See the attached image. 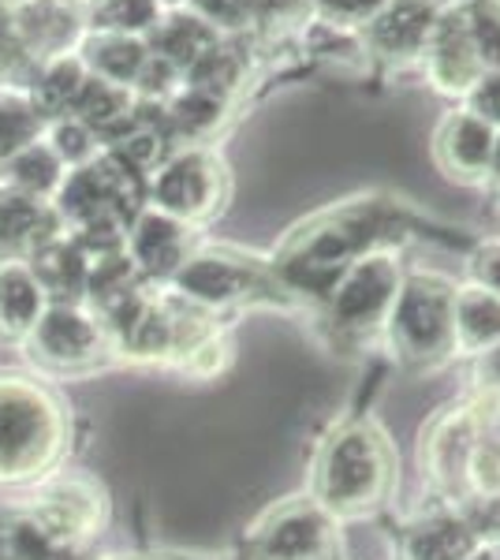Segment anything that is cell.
I'll list each match as a JSON object with an SVG mask.
<instances>
[{"label":"cell","mask_w":500,"mask_h":560,"mask_svg":"<svg viewBox=\"0 0 500 560\" xmlns=\"http://www.w3.org/2000/svg\"><path fill=\"white\" fill-rule=\"evenodd\" d=\"M235 102L221 94H209L202 86L179 83L172 94L161 102L165 113V131L172 139V147H213V139L224 131V124L232 120Z\"/></svg>","instance_id":"17"},{"label":"cell","mask_w":500,"mask_h":560,"mask_svg":"<svg viewBox=\"0 0 500 560\" xmlns=\"http://www.w3.org/2000/svg\"><path fill=\"white\" fill-rule=\"evenodd\" d=\"M399 280H404V266H399V250L393 243L351 261L344 277L336 280L329 300L322 303L329 311L333 329L340 337H374V332H381L396 303Z\"/></svg>","instance_id":"7"},{"label":"cell","mask_w":500,"mask_h":560,"mask_svg":"<svg viewBox=\"0 0 500 560\" xmlns=\"http://www.w3.org/2000/svg\"><path fill=\"white\" fill-rule=\"evenodd\" d=\"M232 176L213 147L172 150L147 184V206L176 217L187 229H202L229 206Z\"/></svg>","instance_id":"6"},{"label":"cell","mask_w":500,"mask_h":560,"mask_svg":"<svg viewBox=\"0 0 500 560\" xmlns=\"http://www.w3.org/2000/svg\"><path fill=\"white\" fill-rule=\"evenodd\" d=\"M161 4H165V8H184L187 0H161Z\"/></svg>","instance_id":"40"},{"label":"cell","mask_w":500,"mask_h":560,"mask_svg":"<svg viewBox=\"0 0 500 560\" xmlns=\"http://www.w3.org/2000/svg\"><path fill=\"white\" fill-rule=\"evenodd\" d=\"M165 12L168 8L161 0H86V31L150 38Z\"/></svg>","instance_id":"28"},{"label":"cell","mask_w":500,"mask_h":560,"mask_svg":"<svg viewBox=\"0 0 500 560\" xmlns=\"http://www.w3.org/2000/svg\"><path fill=\"white\" fill-rule=\"evenodd\" d=\"M83 83H86L83 60H79V52H68V57L42 60V65L34 68V75L23 94H26V102L38 108L42 120L49 124V120H60V116L71 113V105H75Z\"/></svg>","instance_id":"26"},{"label":"cell","mask_w":500,"mask_h":560,"mask_svg":"<svg viewBox=\"0 0 500 560\" xmlns=\"http://www.w3.org/2000/svg\"><path fill=\"white\" fill-rule=\"evenodd\" d=\"M254 560H333L336 520L317 501H288L254 530Z\"/></svg>","instance_id":"11"},{"label":"cell","mask_w":500,"mask_h":560,"mask_svg":"<svg viewBox=\"0 0 500 560\" xmlns=\"http://www.w3.org/2000/svg\"><path fill=\"white\" fill-rule=\"evenodd\" d=\"M221 38L224 34L217 31V26H209L202 15L190 12L184 4V8H168V12L161 15V23L153 26L147 45H150L153 57H161L165 65H172L179 75H184V71L195 65L206 49H213Z\"/></svg>","instance_id":"23"},{"label":"cell","mask_w":500,"mask_h":560,"mask_svg":"<svg viewBox=\"0 0 500 560\" xmlns=\"http://www.w3.org/2000/svg\"><path fill=\"white\" fill-rule=\"evenodd\" d=\"M45 300L26 261H0V345H26L34 325L42 322Z\"/></svg>","instance_id":"20"},{"label":"cell","mask_w":500,"mask_h":560,"mask_svg":"<svg viewBox=\"0 0 500 560\" xmlns=\"http://www.w3.org/2000/svg\"><path fill=\"white\" fill-rule=\"evenodd\" d=\"M452 300L456 284L433 269H415L399 280L396 303L385 318L388 348L407 363H444L456 355V332H452Z\"/></svg>","instance_id":"5"},{"label":"cell","mask_w":500,"mask_h":560,"mask_svg":"<svg viewBox=\"0 0 500 560\" xmlns=\"http://www.w3.org/2000/svg\"><path fill=\"white\" fill-rule=\"evenodd\" d=\"M388 0H311V15L336 26H351V31H362L374 15L385 8Z\"/></svg>","instance_id":"33"},{"label":"cell","mask_w":500,"mask_h":560,"mask_svg":"<svg viewBox=\"0 0 500 560\" xmlns=\"http://www.w3.org/2000/svg\"><path fill=\"white\" fill-rule=\"evenodd\" d=\"M481 546L467 516H430L407 535L411 560H467Z\"/></svg>","instance_id":"27"},{"label":"cell","mask_w":500,"mask_h":560,"mask_svg":"<svg viewBox=\"0 0 500 560\" xmlns=\"http://www.w3.org/2000/svg\"><path fill=\"white\" fill-rule=\"evenodd\" d=\"M452 332H456V355H489L500 348V295L489 288L467 284L456 288L452 300Z\"/></svg>","instance_id":"21"},{"label":"cell","mask_w":500,"mask_h":560,"mask_svg":"<svg viewBox=\"0 0 500 560\" xmlns=\"http://www.w3.org/2000/svg\"><path fill=\"white\" fill-rule=\"evenodd\" d=\"M49 560H83V557H79L75 549H57V553H53Z\"/></svg>","instance_id":"38"},{"label":"cell","mask_w":500,"mask_h":560,"mask_svg":"<svg viewBox=\"0 0 500 560\" xmlns=\"http://www.w3.org/2000/svg\"><path fill=\"white\" fill-rule=\"evenodd\" d=\"M418 71H422V79L438 90V94H449V97H456V102L481 75L475 45H470V34H467L463 0H449V8L441 12L430 42H426L422 60H418Z\"/></svg>","instance_id":"13"},{"label":"cell","mask_w":500,"mask_h":560,"mask_svg":"<svg viewBox=\"0 0 500 560\" xmlns=\"http://www.w3.org/2000/svg\"><path fill=\"white\" fill-rule=\"evenodd\" d=\"M481 445H486V433H481L478 415L467 408L452 411L422 445V464L444 493L475 497V459Z\"/></svg>","instance_id":"12"},{"label":"cell","mask_w":500,"mask_h":560,"mask_svg":"<svg viewBox=\"0 0 500 560\" xmlns=\"http://www.w3.org/2000/svg\"><path fill=\"white\" fill-rule=\"evenodd\" d=\"M463 15L481 71H500V0H463Z\"/></svg>","instance_id":"31"},{"label":"cell","mask_w":500,"mask_h":560,"mask_svg":"<svg viewBox=\"0 0 500 560\" xmlns=\"http://www.w3.org/2000/svg\"><path fill=\"white\" fill-rule=\"evenodd\" d=\"M449 0H388L385 8L362 26V42H367L374 79L396 75L404 68H418L430 42L433 26Z\"/></svg>","instance_id":"9"},{"label":"cell","mask_w":500,"mask_h":560,"mask_svg":"<svg viewBox=\"0 0 500 560\" xmlns=\"http://www.w3.org/2000/svg\"><path fill=\"white\" fill-rule=\"evenodd\" d=\"M45 142L53 147V153L60 158V165L68 168H83L90 161L102 153V142H97V135L86 128V124H79L75 116H60V120H49L45 124Z\"/></svg>","instance_id":"30"},{"label":"cell","mask_w":500,"mask_h":560,"mask_svg":"<svg viewBox=\"0 0 500 560\" xmlns=\"http://www.w3.org/2000/svg\"><path fill=\"white\" fill-rule=\"evenodd\" d=\"M42 135H45V120L38 116V108L26 102V94L4 90V94H0V161L26 150L31 142H38Z\"/></svg>","instance_id":"29"},{"label":"cell","mask_w":500,"mask_h":560,"mask_svg":"<svg viewBox=\"0 0 500 560\" xmlns=\"http://www.w3.org/2000/svg\"><path fill=\"white\" fill-rule=\"evenodd\" d=\"M165 288L176 300L198 306L213 318L221 311H235V306H277L292 300L280 288V280L272 277L269 261H258L232 247H195Z\"/></svg>","instance_id":"4"},{"label":"cell","mask_w":500,"mask_h":560,"mask_svg":"<svg viewBox=\"0 0 500 560\" xmlns=\"http://www.w3.org/2000/svg\"><path fill=\"white\" fill-rule=\"evenodd\" d=\"M12 26L34 65L68 57L86 38V0H26L12 8Z\"/></svg>","instance_id":"14"},{"label":"cell","mask_w":500,"mask_h":560,"mask_svg":"<svg viewBox=\"0 0 500 560\" xmlns=\"http://www.w3.org/2000/svg\"><path fill=\"white\" fill-rule=\"evenodd\" d=\"M396 456L374 427L340 430L317 456L314 501L333 520H351L374 512L393 490Z\"/></svg>","instance_id":"3"},{"label":"cell","mask_w":500,"mask_h":560,"mask_svg":"<svg viewBox=\"0 0 500 560\" xmlns=\"http://www.w3.org/2000/svg\"><path fill=\"white\" fill-rule=\"evenodd\" d=\"M489 184L500 187V131H497V142H493V165H489Z\"/></svg>","instance_id":"36"},{"label":"cell","mask_w":500,"mask_h":560,"mask_svg":"<svg viewBox=\"0 0 500 560\" xmlns=\"http://www.w3.org/2000/svg\"><path fill=\"white\" fill-rule=\"evenodd\" d=\"M470 280L500 295V240H486L470 250Z\"/></svg>","instance_id":"35"},{"label":"cell","mask_w":500,"mask_h":560,"mask_svg":"<svg viewBox=\"0 0 500 560\" xmlns=\"http://www.w3.org/2000/svg\"><path fill=\"white\" fill-rule=\"evenodd\" d=\"M23 512L38 523V530L57 549H79V541L94 538L97 527H102L105 501L102 490L90 478L63 475V478H45Z\"/></svg>","instance_id":"10"},{"label":"cell","mask_w":500,"mask_h":560,"mask_svg":"<svg viewBox=\"0 0 500 560\" xmlns=\"http://www.w3.org/2000/svg\"><path fill=\"white\" fill-rule=\"evenodd\" d=\"M34 280L42 284L49 303H83L86 300V280H90V258L79 250V243L68 232H57L53 240H45L31 258Z\"/></svg>","instance_id":"18"},{"label":"cell","mask_w":500,"mask_h":560,"mask_svg":"<svg viewBox=\"0 0 500 560\" xmlns=\"http://www.w3.org/2000/svg\"><path fill=\"white\" fill-rule=\"evenodd\" d=\"M407 217L393 198H354L311 217L272 250V277L288 295L325 303L351 261L404 236Z\"/></svg>","instance_id":"1"},{"label":"cell","mask_w":500,"mask_h":560,"mask_svg":"<svg viewBox=\"0 0 500 560\" xmlns=\"http://www.w3.org/2000/svg\"><path fill=\"white\" fill-rule=\"evenodd\" d=\"M187 8L221 34H251L258 23V0H187Z\"/></svg>","instance_id":"32"},{"label":"cell","mask_w":500,"mask_h":560,"mask_svg":"<svg viewBox=\"0 0 500 560\" xmlns=\"http://www.w3.org/2000/svg\"><path fill=\"white\" fill-rule=\"evenodd\" d=\"M79 60H83L86 75L105 79V83L135 90L142 68L150 60V45L147 38H124V34H90L79 45Z\"/></svg>","instance_id":"24"},{"label":"cell","mask_w":500,"mask_h":560,"mask_svg":"<svg viewBox=\"0 0 500 560\" xmlns=\"http://www.w3.org/2000/svg\"><path fill=\"white\" fill-rule=\"evenodd\" d=\"M195 250V229L179 224L176 217L158 213V210H142L127 224V243L124 255L131 258V266L139 269V277L153 288H165L176 269L184 266L187 255Z\"/></svg>","instance_id":"15"},{"label":"cell","mask_w":500,"mask_h":560,"mask_svg":"<svg viewBox=\"0 0 500 560\" xmlns=\"http://www.w3.org/2000/svg\"><path fill=\"white\" fill-rule=\"evenodd\" d=\"M497 131L470 116L467 108H452L433 131V158L441 173L460 179V184H489V165H493Z\"/></svg>","instance_id":"16"},{"label":"cell","mask_w":500,"mask_h":560,"mask_svg":"<svg viewBox=\"0 0 500 560\" xmlns=\"http://www.w3.org/2000/svg\"><path fill=\"white\" fill-rule=\"evenodd\" d=\"M68 453V408L49 385L0 374V486L45 482Z\"/></svg>","instance_id":"2"},{"label":"cell","mask_w":500,"mask_h":560,"mask_svg":"<svg viewBox=\"0 0 500 560\" xmlns=\"http://www.w3.org/2000/svg\"><path fill=\"white\" fill-rule=\"evenodd\" d=\"M460 108H467L470 116L500 131V71H481L467 94L460 97Z\"/></svg>","instance_id":"34"},{"label":"cell","mask_w":500,"mask_h":560,"mask_svg":"<svg viewBox=\"0 0 500 560\" xmlns=\"http://www.w3.org/2000/svg\"><path fill=\"white\" fill-rule=\"evenodd\" d=\"M23 348L49 374H90L113 355L105 325L86 303H49Z\"/></svg>","instance_id":"8"},{"label":"cell","mask_w":500,"mask_h":560,"mask_svg":"<svg viewBox=\"0 0 500 560\" xmlns=\"http://www.w3.org/2000/svg\"><path fill=\"white\" fill-rule=\"evenodd\" d=\"M467 560H500V549L497 546H478Z\"/></svg>","instance_id":"37"},{"label":"cell","mask_w":500,"mask_h":560,"mask_svg":"<svg viewBox=\"0 0 500 560\" xmlns=\"http://www.w3.org/2000/svg\"><path fill=\"white\" fill-rule=\"evenodd\" d=\"M0 94H4V90H0Z\"/></svg>","instance_id":"41"},{"label":"cell","mask_w":500,"mask_h":560,"mask_svg":"<svg viewBox=\"0 0 500 560\" xmlns=\"http://www.w3.org/2000/svg\"><path fill=\"white\" fill-rule=\"evenodd\" d=\"M68 116H75L79 124H86V128L97 135V142L108 147V142L120 139V135L135 124V116H139V97H135V90H127V86L86 75V83L79 90V97Z\"/></svg>","instance_id":"22"},{"label":"cell","mask_w":500,"mask_h":560,"mask_svg":"<svg viewBox=\"0 0 500 560\" xmlns=\"http://www.w3.org/2000/svg\"><path fill=\"white\" fill-rule=\"evenodd\" d=\"M20 4H26V0H0V8H20Z\"/></svg>","instance_id":"39"},{"label":"cell","mask_w":500,"mask_h":560,"mask_svg":"<svg viewBox=\"0 0 500 560\" xmlns=\"http://www.w3.org/2000/svg\"><path fill=\"white\" fill-rule=\"evenodd\" d=\"M63 176H68V168L60 165V158L45 139L31 142V147L12 153L8 161H0V191L34 198V202H53Z\"/></svg>","instance_id":"25"},{"label":"cell","mask_w":500,"mask_h":560,"mask_svg":"<svg viewBox=\"0 0 500 560\" xmlns=\"http://www.w3.org/2000/svg\"><path fill=\"white\" fill-rule=\"evenodd\" d=\"M63 232L53 202L0 191V261H26L45 240Z\"/></svg>","instance_id":"19"}]
</instances>
